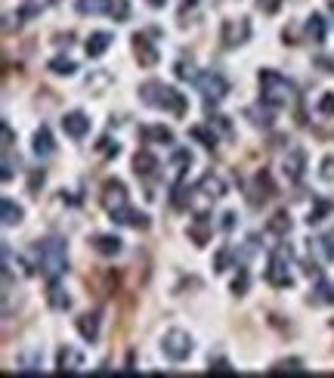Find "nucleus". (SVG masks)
Segmentation results:
<instances>
[{"label": "nucleus", "mask_w": 334, "mask_h": 378, "mask_svg": "<svg viewBox=\"0 0 334 378\" xmlns=\"http://www.w3.org/2000/svg\"><path fill=\"white\" fill-rule=\"evenodd\" d=\"M34 267L40 276H47V282H59L68 273V245L62 239H44L34 245Z\"/></svg>", "instance_id": "nucleus-1"}, {"label": "nucleus", "mask_w": 334, "mask_h": 378, "mask_svg": "<svg viewBox=\"0 0 334 378\" xmlns=\"http://www.w3.org/2000/svg\"><path fill=\"white\" fill-rule=\"evenodd\" d=\"M257 81H260V99L267 102V106H272V109H288V106H294V102H297L294 81L285 78V75L276 72V68H260Z\"/></svg>", "instance_id": "nucleus-2"}, {"label": "nucleus", "mask_w": 334, "mask_h": 378, "mask_svg": "<svg viewBox=\"0 0 334 378\" xmlns=\"http://www.w3.org/2000/svg\"><path fill=\"white\" fill-rule=\"evenodd\" d=\"M140 99L145 106L152 109H165L170 115L183 118L186 112H189V99H186V93H179L177 87H170L165 81H145L140 87Z\"/></svg>", "instance_id": "nucleus-3"}, {"label": "nucleus", "mask_w": 334, "mask_h": 378, "mask_svg": "<svg viewBox=\"0 0 334 378\" xmlns=\"http://www.w3.org/2000/svg\"><path fill=\"white\" fill-rule=\"evenodd\" d=\"M291 261H294V248L288 242H279L269 252V264H267V282L272 288H291L294 276H291Z\"/></svg>", "instance_id": "nucleus-4"}, {"label": "nucleus", "mask_w": 334, "mask_h": 378, "mask_svg": "<svg viewBox=\"0 0 334 378\" xmlns=\"http://www.w3.org/2000/svg\"><path fill=\"white\" fill-rule=\"evenodd\" d=\"M192 350H195L192 335L183 332V329H170V332H165V338H161V354H165L170 363H183V360H189Z\"/></svg>", "instance_id": "nucleus-5"}, {"label": "nucleus", "mask_w": 334, "mask_h": 378, "mask_svg": "<svg viewBox=\"0 0 334 378\" xmlns=\"http://www.w3.org/2000/svg\"><path fill=\"white\" fill-rule=\"evenodd\" d=\"M251 40V19L238 16V19H223L220 25V44L226 50H235V47H245Z\"/></svg>", "instance_id": "nucleus-6"}, {"label": "nucleus", "mask_w": 334, "mask_h": 378, "mask_svg": "<svg viewBox=\"0 0 334 378\" xmlns=\"http://www.w3.org/2000/svg\"><path fill=\"white\" fill-rule=\"evenodd\" d=\"M195 87H199V93L204 97V102H213V106H217L220 99H226V93H229V81L223 78L220 72H199V78H195Z\"/></svg>", "instance_id": "nucleus-7"}, {"label": "nucleus", "mask_w": 334, "mask_h": 378, "mask_svg": "<svg viewBox=\"0 0 334 378\" xmlns=\"http://www.w3.org/2000/svg\"><path fill=\"white\" fill-rule=\"evenodd\" d=\"M130 205V199H127V186L121 183V180H106L102 183V208H106L108 214L121 211Z\"/></svg>", "instance_id": "nucleus-8"}, {"label": "nucleus", "mask_w": 334, "mask_h": 378, "mask_svg": "<svg viewBox=\"0 0 334 378\" xmlns=\"http://www.w3.org/2000/svg\"><path fill=\"white\" fill-rule=\"evenodd\" d=\"M282 174H285L288 183H301L304 174H306V152L301 146H294V149H288L285 161H282Z\"/></svg>", "instance_id": "nucleus-9"}, {"label": "nucleus", "mask_w": 334, "mask_h": 378, "mask_svg": "<svg viewBox=\"0 0 334 378\" xmlns=\"http://www.w3.org/2000/svg\"><path fill=\"white\" fill-rule=\"evenodd\" d=\"M130 40H133V56L140 59V65H143V68H155L158 59H161V53H158V47L149 40V34H140V31H136Z\"/></svg>", "instance_id": "nucleus-10"}, {"label": "nucleus", "mask_w": 334, "mask_h": 378, "mask_svg": "<svg viewBox=\"0 0 334 378\" xmlns=\"http://www.w3.org/2000/svg\"><path fill=\"white\" fill-rule=\"evenodd\" d=\"M276 112L279 109H272V106H267V102H257V106H247L245 109V118L251 122L254 127H263V131H272L276 127Z\"/></svg>", "instance_id": "nucleus-11"}, {"label": "nucleus", "mask_w": 334, "mask_h": 378, "mask_svg": "<svg viewBox=\"0 0 334 378\" xmlns=\"http://www.w3.org/2000/svg\"><path fill=\"white\" fill-rule=\"evenodd\" d=\"M158 168H161V161L152 156L149 149H140V152L133 156V174L140 177V180H155V177L161 174Z\"/></svg>", "instance_id": "nucleus-12"}, {"label": "nucleus", "mask_w": 334, "mask_h": 378, "mask_svg": "<svg viewBox=\"0 0 334 378\" xmlns=\"http://www.w3.org/2000/svg\"><path fill=\"white\" fill-rule=\"evenodd\" d=\"M189 165H192V152H189V149H177L174 158H170V165H167V180H170V186H179V183H183V177H186V171H189Z\"/></svg>", "instance_id": "nucleus-13"}, {"label": "nucleus", "mask_w": 334, "mask_h": 378, "mask_svg": "<svg viewBox=\"0 0 334 378\" xmlns=\"http://www.w3.org/2000/svg\"><path fill=\"white\" fill-rule=\"evenodd\" d=\"M62 131L72 136V140H84V136L90 134V118L84 115V112H68L62 118Z\"/></svg>", "instance_id": "nucleus-14"}, {"label": "nucleus", "mask_w": 334, "mask_h": 378, "mask_svg": "<svg viewBox=\"0 0 334 378\" xmlns=\"http://www.w3.org/2000/svg\"><path fill=\"white\" fill-rule=\"evenodd\" d=\"M108 217L115 220L118 227H130V230H149V223H152L143 211L130 208V205H127V208H121V211H115V214H108Z\"/></svg>", "instance_id": "nucleus-15"}, {"label": "nucleus", "mask_w": 334, "mask_h": 378, "mask_svg": "<svg viewBox=\"0 0 334 378\" xmlns=\"http://www.w3.org/2000/svg\"><path fill=\"white\" fill-rule=\"evenodd\" d=\"M81 366H84L81 350H74V347H59V354H56V372H59V375H72V372H78Z\"/></svg>", "instance_id": "nucleus-16"}, {"label": "nucleus", "mask_w": 334, "mask_h": 378, "mask_svg": "<svg viewBox=\"0 0 334 378\" xmlns=\"http://www.w3.org/2000/svg\"><path fill=\"white\" fill-rule=\"evenodd\" d=\"M31 149H34V156H38V158H50V156L56 152L53 134H50V127H47V124H40L38 131H34V143H31Z\"/></svg>", "instance_id": "nucleus-17"}, {"label": "nucleus", "mask_w": 334, "mask_h": 378, "mask_svg": "<svg viewBox=\"0 0 334 378\" xmlns=\"http://www.w3.org/2000/svg\"><path fill=\"white\" fill-rule=\"evenodd\" d=\"M90 245H93V252L102 254V257H115V254H121V239L118 236H111V233H99V236H93L90 239Z\"/></svg>", "instance_id": "nucleus-18"}, {"label": "nucleus", "mask_w": 334, "mask_h": 378, "mask_svg": "<svg viewBox=\"0 0 334 378\" xmlns=\"http://www.w3.org/2000/svg\"><path fill=\"white\" fill-rule=\"evenodd\" d=\"M115 44V38H111L108 31H93L90 38H87V44H84V50H87V56L90 59H99V56H106L108 53V47Z\"/></svg>", "instance_id": "nucleus-19"}, {"label": "nucleus", "mask_w": 334, "mask_h": 378, "mask_svg": "<svg viewBox=\"0 0 334 378\" xmlns=\"http://www.w3.org/2000/svg\"><path fill=\"white\" fill-rule=\"evenodd\" d=\"M99 323H102V316H99V313H84V316H78V323H74V325H78L81 338L93 345V341L99 338Z\"/></svg>", "instance_id": "nucleus-20"}, {"label": "nucleus", "mask_w": 334, "mask_h": 378, "mask_svg": "<svg viewBox=\"0 0 334 378\" xmlns=\"http://www.w3.org/2000/svg\"><path fill=\"white\" fill-rule=\"evenodd\" d=\"M189 239L199 248L208 245V239H211V220H208V214H195V220H192V227H189Z\"/></svg>", "instance_id": "nucleus-21"}, {"label": "nucleus", "mask_w": 334, "mask_h": 378, "mask_svg": "<svg viewBox=\"0 0 334 378\" xmlns=\"http://www.w3.org/2000/svg\"><path fill=\"white\" fill-rule=\"evenodd\" d=\"M140 134H143L145 143H158V146H170V143H174V131H170V127H165V124L140 127Z\"/></svg>", "instance_id": "nucleus-22"}, {"label": "nucleus", "mask_w": 334, "mask_h": 378, "mask_svg": "<svg viewBox=\"0 0 334 378\" xmlns=\"http://www.w3.org/2000/svg\"><path fill=\"white\" fill-rule=\"evenodd\" d=\"M189 136H192L195 143H201L204 149H217V143H220V136L213 134V124H192Z\"/></svg>", "instance_id": "nucleus-23"}, {"label": "nucleus", "mask_w": 334, "mask_h": 378, "mask_svg": "<svg viewBox=\"0 0 334 378\" xmlns=\"http://www.w3.org/2000/svg\"><path fill=\"white\" fill-rule=\"evenodd\" d=\"M254 189H257V195H251V202L254 205H260V202H267V199H272V180H269V171H260V174L254 177Z\"/></svg>", "instance_id": "nucleus-24"}, {"label": "nucleus", "mask_w": 334, "mask_h": 378, "mask_svg": "<svg viewBox=\"0 0 334 378\" xmlns=\"http://www.w3.org/2000/svg\"><path fill=\"white\" fill-rule=\"evenodd\" d=\"M47 301H50V307H53V310H68V307H72V295H68L59 282H50Z\"/></svg>", "instance_id": "nucleus-25"}, {"label": "nucleus", "mask_w": 334, "mask_h": 378, "mask_svg": "<svg viewBox=\"0 0 334 378\" xmlns=\"http://www.w3.org/2000/svg\"><path fill=\"white\" fill-rule=\"evenodd\" d=\"M304 31H306V38H310L313 44H325V19H322L319 13L306 16V25H304Z\"/></svg>", "instance_id": "nucleus-26"}, {"label": "nucleus", "mask_w": 334, "mask_h": 378, "mask_svg": "<svg viewBox=\"0 0 334 378\" xmlns=\"http://www.w3.org/2000/svg\"><path fill=\"white\" fill-rule=\"evenodd\" d=\"M0 214H4V227H19L22 223V205H16L13 199H4L0 202Z\"/></svg>", "instance_id": "nucleus-27"}, {"label": "nucleus", "mask_w": 334, "mask_h": 378, "mask_svg": "<svg viewBox=\"0 0 334 378\" xmlns=\"http://www.w3.org/2000/svg\"><path fill=\"white\" fill-rule=\"evenodd\" d=\"M267 233H272V236H288L291 233L288 211H276V214H272V217L267 220Z\"/></svg>", "instance_id": "nucleus-28"}, {"label": "nucleus", "mask_w": 334, "mask_h": 378, "mask_svg": "<svg viewBox=\"0 0 334 378\" xmlns=\"http://www.w3.org/2000/svg\"><path fill=\"white\" fill-rule=\"evenodd\" d=\"M108 4L111 0H74V10L81 16H99V13H108Z\"/></svg>", "instance_id": "nucleus-29"}, {"label": "nucleus", "mask_w": 334, "mask_h": 378, "mask_svg": "<svg viewBox=\"0 0 334 378\" xmlns=\"http://www.w3.org/2000/svg\"><path fill=\"white\" fill-rule=\"evenodd\" d=\"M331 211H334V202H331V199H316V205L310 208V217H306V223H310V227H316V223H322Z\"/></svg>", "instance_id": "nucleus-30"}, {"label": "nucleus", "mask_w": 334, "mask_h": 378, "mask_svg": "<svg viewBox=\"0 0 334 378\" xmlns=\"http://www.w3.org/2000/svg\"><path fill=\"white\" fill-rule=\"evenodd\" d=\"M50 4H56V0H25V4L19 6V16L22 19H34V16H40Z\"/></svg>", "instance_id": "nucleus-31"}, {"label": "nucleus", "mask_w": 334, "mask_h": 378, "mask_svg": "<svg viewBox=\"0 0 334 378\" xmlns=\"http://www.w3.org/2000/svg\"><path fill=\"white\" fill-rule=\"evenodd\" d=\"M313 304H334V286L331 282H325V279H319V286L313 288Z\"/></svg>", "instance_id": "nucleus-32"}, {"label": "nucleus", "mask_w": 334, "mask_h": 378, "mask_svg": "<svg viewBox=\"0 0 334 378\" xmlns=\"http://www.w3.org/2000/svg\"><path fill=\"white\" fill-rule=\"evenodd\" d=\"M47 68L53 75H65V78H68V75H74V68H78V65H74L68 56H56V59H50V63H47Z\"/></svg>", "instance_id": "nucleus-33"}, {"label": "nucleus", "mask_w": 334, "mask_h": 378, "mask_svg": "<svg viewBox=\"0 0 334 378\" xmlns=\"http://www.w3.org/2000/svg\"><path fill=\"white\" fill-rule=\"evenodd\" d=\"M174 75L179 81H192L199 78V72H195V65H192V59H177V65H174Z\"/></svg>", "instance_id": "nucleus-34"}, {"label": "nucleus", "mask_w": 334, "mask_h": 378, "mask_svg": "<svg viewBox=\"0 0 334 378\" xmlns=\"http://www.w3.org/2000/svg\"><path fill=\"white\" fill-rule=\"evenodd\" d=\"M108 16L115 22H127V16H130V4H127V0H111V4H108Z\"/></svg>", "instance_id": "nucleus-35"}, {"label": "nucleus", "mask_w": 334, "mask_h": 378, "mask_svg": "<svg viewBox=\"0 0 334 378\" xmlns=\"http://www.w3.org/2000/svg\"><path fill=\"white\" fill-rule=\"evenodd\" d=\"M269 372L272 375H282V372H297V375H301V372H306V369H304L301 360H282V363H276Z\"/></svg>", "instance_id": "nucleus-36"}, {"label": "nucleus", "mask_w": 334, "mask_h": 378, "mask_svg": "<svg viewBox=\"0 0 334 378\" xmlns=\"http://www.w3.org/2000/svg\"><path fill=\"white\" fill-rule=\"evenodd\" d=\"M316 248H322L325 261H334V230H328L322 239H316Z\"/></svg>", "instance_id": "nucleus-37"}, {"label": "nucleus", "mask_w": 334, "mask_h": 378, "mask_svg": "<svg viewBox=\"0 0 334 378\" xmlns=\"http://www.w3.org/2000/svg\"><path fill=\"white\" fill-rule=\"evenodd\" d=\"M16 369H19V372H38L40 369V350L38 354H28V357H19V366Z\"/></svg>", "instance_id": "nucleus-38"}, {"label": "nucleus", "mask_w": 334, "mask_h": 378, "mask_svg": "<svg viewBox=\"0 0 334 378\" xmlns=\"http://www.w3.org/2000/svg\"><path fill=\"white\" fill-rule=\"evenodd\" d=\"M247 286H251V276H247V270L242 267V270H238V276L233 279V295H245Z\"/></svg>", "instance_id": "nucleus-39"}, {"label": "nucleus", "mask_w": 334, "mask_h": 378, "mask_svg": "<svg viewBox=\"0 0 334 378\" xmlns=\"http://www.w3.org/2000/svg\"><path fill=\"white\" fill-rule=\"evenodd\" d=\"M96 152H102V156H108V158H115L118 152H121V146H118V143H111L108 136H102V140L96 143Z\"/></svg>", "instance_id": "nucleus-40"}, {"label": "nucleus", "mask_w": 334, "mask_h": 378, "mask_svg": "<svg viewBox=\"0 0 334 378\" xmlns=\"http://www.w3.org/2000/svg\"><path fill=\"white\" fill-rule=\"evenodd\" d=\"M229 261H233V252H229V248H223V252H217V257H213V270L226 273L229 270Z\"/></svg>", "instance_id": "nucleus-41"}, {"label": "nucleus", "mask_w": 334, "mask_h": 378, "mask_svg": "<svg viewBox=\"0 0 334 378\" xmlns=\"http://www.w3.org/2000/svg\"><path fill=\"white\" fill-rule=\"evenodd\" d=\"M208 372L211 375H235V369L226 363V360H211V366H208Z\"/></svg>", "instance_id": "nucleus-42"}, {"label": "nucleus", "mask_w": 334, "mask_h": 378, "mask_svg": "<svg viewBox=\"0 0 334 378\" xmlns=\"http://www.w3.org/2000/svg\"><path fill=\"white\" fill-rule=\"evenodd\" d=\"M44 180H47L44 171H40V168H34V171H31V177H28V193H31V195H38V189L44 186Z\"/></svg>", "instance_id": "nucleus-43"}, {"label": "nucleus", "mask_w": 334, "mask_h": 378, "mask_svg": "<svg viewBox=\"0 0 334 378\" xmlns=\"http://www.w3.org/2000/svg\"><path fill=\"white\" fill-rule=\"evenodd\" d=\"M319 115H328V118H334V93H322V99H319Z\"/></svg>", "instance_id": "nucleus-44"}, {"label": "nucleus", "mask_w": 334, "mask_h": 378, "mask_svg": "<svg viewBox=\"0 0 334 378\" xmlns=\"http://www.w3.org/2000/svg\"><path fill=\"white\" fill-rule=\"evenodd\" d=\"M279 6H282V0H257V10H263L267 16L279 13Z\"/></svg>", "instance_id": "nucleus-45"}, {"label": "nucleus", "mask_w": 334, "mask_h": 378, "mask_svg": "<svg viewBox=\"0 0 334 378\" xmlns=\"http://www.w3.org/2000/svg\"><path fill=\"white\" fill-rule=\"evenodd\" d=\"M316 68H322V72L334 75V56H316Z\"/></svg>", "instance_id": "nucleus-46"}, {"label": "nucleus", "mask_w": 334, "mask_h": 378, "mask_svg": "<svg viewBox=\"0 0 334 378\" xmlns=\"http://www.w3.org/2000/svg\"><path fill=\"white\" fill-rule=\"evenodd\" d=\"M211 124H217V127H220V131L226 134V136H233V124H229L223 115H213V118H211Z\"/></svg>", "instance_id": "nucleus-47"}, {"label": "nucleus", "mask_w": 334, "mask_h": 378, "mask_svg": "<svg viewBox=\"0 0 334 378\" xmlns=\"http://www.w3.org/2000/svg\"><path fill=\"white\" fill-rule=\"evenodd\" d=\"M304 273L306 276H316V279H322V267L316 261H304Z\"/></svg>", "instance_id": "nucleus-48"}, {"label": "nucleus", "mask_w": 334, "mask_h": 378, "mask_svg": "<svg viewBox=\"0 0 334 378\" xmlns=\"http://www.w3.org/2000/svg\"><path fill=\"white\" fill-rule=\"evenodd\" d=\"M322 180H334V158L331 156L322 161Z\"/></svg>", "instance_id": "nucleus-49"}, {"label": "nucleus", "mask_w": 334, "mask_h": 378, "mask_svg": "<svg viewBox=\"0 0 334 378\" xmlns=\"http://www.w3.org/2000/svg\"><path fill=\"white\" fill-rule=\"evenodd\" d=\"M0 131H4V149H10V146H13V131H10V124H0Z\"/></svg>", "instance_id": "nucleus-50"}, {"label": "nucleus", "mask_w": 334, "mask_h": 378, "mask_svg": "<svg viewBox=\"0 0 334 378\" xmlns=\"http://www.w3.org/2000/svg\"><path fill=\"white\" fill-rule=\"evenodd\" d=\"M13 180V161H10V156L4 158V183H10Z\"/></svg>", "instance_id": "nucleus-51"}, {"label": "nucleus", "mask_w": 334, "mask_h": 378, "mask_svg": "<svg viewBox=\"0 0 334 378\" xmlns=\"http://www.w3.org/2000/svg\"><path fill=\"white\" fill-rule=\"evenodd\" d=\"M233 227H235V214L226 211V214H223V230H233Z\"/></svg>", "instance_id": "nucleus-52"}, {"label": "nucleus", "mask_w": 334, "mask_h": 378, "mask_svg": "<svg viewBox=\"0 0 334 378\" xmlns=\"http://www.w3.org/2000/svg\"><path fill=\"white\" fill-rule=\"evenodd\" d=\"M145 4H149V6H152V10H161V6H165V4H167V0H145Z\"/></svg>", "instance_id": "nucleus-53"}, {"label": "nucleus", "mask_w": 334, "mask_h": 378, "mask_svg": "<svg viewBox=\"0 0 334 378\" xmlns=\"http://www.w3.org/2000/svg\"><path fill=\"white\" fill-rule=\"evenodd\" d=\"M201 0H183V10H192V6H199Z\"/></svg>", "instance_id": "nucleus-54"}, {"label": "nucleus", "mask_w": 334, "mask_h": 378, "mask_svg": "<svg viewBox=\"0 0 334 378\" xmlns=\"http://www.w3.org/2000/svg\"><path fill=\"white\" fill-rule=\"evenodd\" d=\"M328 10H331V13H334V0H331V4H328Z\"/></svg>", "instance_id": "nucleus-55"}]
</instances>
